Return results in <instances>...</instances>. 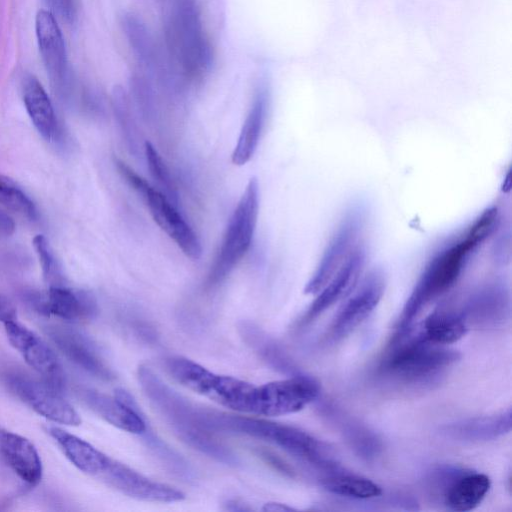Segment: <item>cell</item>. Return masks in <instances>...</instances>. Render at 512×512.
Masks as SVG:
<instances>
[{"instance_id":"1","label":"cell","mask_w":512,"mask_h":512,"mask_svg":"<svg viewBox=\"0 0 512 512\" xmlns=\"http://www.w3.org/2000/svg\"><path fill=\"white\" fill-rule=\"evenodd\" d=\"M496 221V208H487L475 219L462 238L430 262L403 308L397 332L408 329L426 305L453 287L469 255L493 232Z\"/></svg>"},{"instance_id":"2","label":"cell","mask_w":512,"mask_h":512,"mask_svg":"<svg viewBox=\"0 0 512 512\" xmlns=\"http://www.w3.org/2000/svg\"><path fill=\"white\" fill-rule=\"evenodd\" d=\"M169 61L185 81L201 80L213 63V49L203 26L198 0H169L164 13Z\"/></svg>"},{"instance_id":"3","label":"cell","mask_w":512,"mask_h":512,"mask_svg":"<svg viewBox=\"0 0 512 512\" xmlns=\"http://www.w3.org/2000/svg\"><path fill=\"white\" fill-rule=\"evenodd\" d=\"M206 426L209 430H228L268 441L319 468H336L331 452L323 442L292 426L214 412L207 413Z\"/></svg>"},{"instance_id":"4","label":"cell","mask_w":512,"mask_h":512,"mask_svg":"<svg viewBox=\"0 0 512 512\" xmlns=\"http://www.w3.org/2000/svg\"><path fill=\"white\" fill-rule=\"evenodd\" d=\"M459 359L456 350L414 336L397 333L382 364V371L410 384H428L441 376Z\"/></svg>"},{"instance_id":"5","label":"cell","mask_w":512,"mask_h":512,"mask_svg":"<svg viewBox=\"0 0 512 512\" xmlns=\"http://www.w3.org/2000/svg\"><path fill=\"white\" fill-rule=\"evenodd\" d=\"M169 374L182 386L233 411L254 415L257 386L238 378L209 371L180 356L166 360Z\"/></svg>"},{"instance_id":"6","label":"cell","mask_w":512,"mask_h":512,"mask_svg":"<svg viewBox=\"0 0 512 512\" xmlns=\"http://www.w3.org/2000/svg\"><path fill=\"white\" fill-rule=\"evenodd\" d=\"M259 211V184L255 177L247 183L226 227L220 247L210 267L207 284L221 283L251 247Z\"/></svg>"},{"instance_id":"7","label":"cell","mask_w":512,"mask_h":512,"mask_svg":"<svg viewBox=\"0 0 512 512\" xmlns=\"http://www.w3.org/2000/svg\"><path fill=\"white\" fill-rule=\"evenodd\" d=\"M319 383L311 377L295 375L257 386L255 416H283L297 413L315 401Z\"/></svg>"},{"instance_id":"8","label":"cell","mask_w":512,"mask_h":512,"mask_svg":"<svg viewBox=\"0 0 512 512\" xmlns=\"http://www.w3.org/2000/svg\"><path fill=\"white\" fill-rule=\"evenodd\" d=\"M364 214L359 208L346 212L329 239L323 255L310 280L305 286L306 294H317L361 244L359 237L364 227Z\"/></svg>"},{"instance_id":"9","label":"cell","mask_w":512,"mask_h":512,"mask_svg":"<svg viewBox=\"0 0 512 512\" xmlns=\"http://www.w3.org/2000/svg\"><path fill=\"white\" fill-rule=\"evenodd\" d=\"M10 390L25 404L43 417L59 424L77 426L81 418L63 398L59 390L46 381L21 373L6 377Z\"/></svg>"},{"instance_id":"10","label":"cell","mask_w":512,"mask_h":512,"mask_svg":"<svg viewBox=\"0 0 512 512\" xmlns=\"http://www.w3.org/2000/svg\"><path fill=\"white\" fill-rule=\"evenodd\" d=\"M145 200L155 223L188 258L198 260L202 254L201 242L173 202L146 182L137 191Z\"/></svg>"},{"instance_id":"11","label":"cell","mask_w":512,"mask_h":512,"mask_svg":"<svg viewBox=\"0 0 512 512\" xmlns=\"http://www.w3.org/2000/svg\"><path fill=\"white\" fill-rule=\"evenodd\" d=\"M97 478L122 494L138 500L173 503L185 498L179 489L151 480L111 457H108Z\"/></svg>"},{"instance_id":"12","label":"cell","mask_w":512,"mask_h":512,"mask_svg":"<svg viewBox=\"0 0 512 512\" xmlns=\"http://www.w3.org/2000/svg\"><path fill=\"white\" fill-rule=\"evenodd\" d=\"M385 291V278L373 271L346 300L335 315L329 330L333 340H341L353 332L375 310Z\"/></svg>"},{"instance_id":"13","label":"cell","mask_w":512,"mask_h":512,"mask_svg":"<svg viewBox=\"0 0 512 512\" xmlns=\"http://www.w3.org/2000/svg\"><path fill=\"white\" fill-rule=\"evenodd\" d=\"M7 338L19 351L26 363L42 376V379L61 390L65 374L53 350L34 332L16 320L4 324Z\"/></svg>"},{"instance_id":"14","label":"cell","mask_w":512,"mask_h":512,"mask_svg":"<svg viewBox=\"0 0 512 512\" xmlns=\"http://www.w3.org/2000/svg\"><path fill=\"white\" fill-rule=\"evenodd\" d=\"M39 50L47 73L55 87L64 93L68 77V61L61 30L47 10H40L35 19Z\"/></svg>"},{"instance_id":"15","label":"cell","mask_w":512,"mask_h":512,"mask_svg":"<svg viewBox=\"0 0 512 512\" xmlns=\"http://www.w3.org/2000/svg\"><path fill=\"white\" fill-rule=\"evenodd\" d=\"M27 300L37 312L64 320L86 318L95 310V301L91 295L64 285L51 286L45 294L30 292Z\"/></svg>"},{"instance_id":"16","label":"cell","mask_w":512,"mask_h":512,"mask_svg":"<svg viewBox=\"0 0 512 512\" xmlns=\"http://www.w3.org/2000/svg\"><path fill=\"white\" fill-rule=\"evenodd\" d=\"M46 331L52 342L70 361L95 377L104 380L112 378L110 369L86 336L63 326H50Z\"/></svg>"},{"instance_id":"17","label":"cell","mask_w":512,"mask_h":512,"mask_svg":"<svg viewBox=\"0 0 512 512\" xmlns=\"http://www.w3.org/2000/svg\"><path fill=\"white\" fill-rule=\"evenodd\" d=\"M365 257V248L360 244L317 293V297L302 318L303 324L310 323L345 296L357 280L364 266Z\"/></svg>"},{"instance_id":"18","label":"cell","mask_w":512,"mask_h":512,"mask_svg":"<svg viewBox=\"0 0 512 512\" xmlns=\"http://www.w3.org/2000/svg\"><path fill=\"white\" fill-rule=\"evenodd\" d=\"M84 399L93 411L111 425L132 434H141L146 431V424L126 391L117 390L112 397L88 390L85 392Z\"/></svg>"},{"instance_id":"19","label":"cell","mask_w":512,"mask_h":512,"mask_svg":"<svg viewBox=\"0 0 512 512\" xmlns=\"http://www.w3.org/2000/svg\"><path fill=\"white\" fill-rule=\"evenodd\" d=\"M0 455L8 467L29 486L42 479L43 467L35 446L25 437L0 429Z\"/></svg>"},{"instance_id":"20","label":"cell","mask_w":512,"mask_h":512,"mask_svg":"<svg viewBox=\"0 0 512 512\" xmlns=\"http://www.w3.org/2000/svg\"><path fill=\"white\" fill-rule=\"evenodd\" d=\"M267 103V92L260 88L253 98L233 149L231 155L233 164L244 165L253 157L264 126Z\"/></svg>"},{"instance_id":"21","label":"cell","mask_w":512,"mask_h":512,"mask_svg":"<svg viewBox=\"0 0 512 512\" xmlns=\"http://www.w3.org/2000/svg\"><path fill=\"white\" fill-rule=\"evenodd\" d=\"M22 95L28 115L38 132L47 140L57 137L58 127L52 103L38 79L27 74L22 81Z\"/></svg>"},{"instance_id":"22","label":"cell","mask_w":512,"mask_h":512,"mask_svg":"<svg viewBox=\"0 0 512 512\" xmlns=\"http://www.w3.org/2000/svg\"><path fill=\"white\" fill-rule=\"evenodd\" d=\"M511 409L497 414L456 421L443 429L453 438L465 441H487L498 438L511 430Z\"/></svg>"},{"instance_id":"23","label":"cell","mask_w":512,"mask_h":512,"mask_svg":"<svg viewBox=\"0 0 512 512\" xmlns=\"http://www.w3.org/2000/svg\"><path fill=\"white\" fill-rule=\"evenodd\" d=\"M48 432L76 468L97 478L109 456L85 440L59 427L50 426Z\"/></svg>"},{"instance_id":"24","label":"cell","mask_w":512,"mask_h":512,"mask_svg":"<svg viewBox=\"0 0 512 512\" xmlns=\"http://www.w3.org/2000/svg\"><path fill=\"white\" fill-rule=\"evenodd\" d=\"M491 487L488 475L463 472L446 489L443 498L446 506L457 512L475 509L481 504Z\"/></svg>"},{"instance_id":"25","label":"cell","mask_w":512,"mask_h":512,"mask_svg":"<svg viewBox=\"0 0 512 512\" xmlns=\"http://www.w3.org/2000/svg\"><path fill=\"white\" fill-rule=\"evenodd\" d=\"M467 330L468 324L461 313L439 310L423 321L419 332L434 344L448 345L459 341Z\"/></svg>"},{"instance_id":"26","label":"cell","mask_w":512,"mask_h":512,"mask_svg":"<svg viewBox=\"0 0 512 512\" xmlns=\"http://www.w3.org/2000/svg\"><path fill=\"white\" fill-rule=\"evenodd\" d=\"M322 486L328 492L353 499H371L382 494L381 487L374 481L355 474L331 472L322 479Z\"/></svg>"},{"instance_id":"27","label":"cell","mask_w":512,"mask_h":512,"mask_svg":"<svg viewBox=\"0 0 512 512\" xmlns=\"http://www.w3.org/2000/svg\"><path fill=\"white\" fill-rule=\"evenodd\" d=\"M505 296L498 289L490 288L480 292L471 300L467 312L461 313L464 319H473L477 323H491L505 312Z\"/></svg>"},{"instance_id":"28","label":"cell","mask_w":512,"mask_h":512,"mask_svg":"<svg viewBox=\"0 0 512 512\" xmlns=\"http://www.w3.org/2000/svg\"><path fill=\"white\" fill-rule=\"evenodd\" d=\"M0 204L29 220L35 221L38 212L31 199L11 181L0 176Z\"/></svg>"},{"instance_id":"29","label":"cell","mask_w":512,"mask_h":512,"mask_svg":"<svg viewBox=\"0 0 512 512\" xmlns=\"http://www.w3.org/2000/svg\"><path fill=\"white\" fill-rule=\"evenodd\" d=\"M34 248L38 255L45 281L51 286L63 285L57 261L43 235H37L33 239Z\"/></svg>"},{"instance_id":"30","label":"cell","mask_w":512,"mask_h":512,"mask_svg":"<svg viewBox=\"0 0 512 512\" xmlns=\"http://www.w3.org/2000/svg\"><path fill=\"white\" fill-rule=\"evenodd\" d=\"M144 150L147 164L152 177L158 182L160 186H162V188L165 189L167 195L170 197V200L172 201V198H175L176 194L174 183L172 181L168 167L164 163L158 151L150 142H145Z\"/></svg>"},{"instance_id":"31","label":"cell","mask_w":512,"mask_h":512,"mask_svg":"<svg viewBox=\"0 0 512 512\" xmlns=\"http://www.w3.org/2000/svg\"><path fill=\"white\" fill-rule=\"evenodd\" d=\"M48 6L63 19L72 21L76 16L75 0H45Z\"/></svg>"},{"instance_id":"32","label":"cell","mask_w":512,"mask_h":512,"mask_svg":"<svg viewBox=\"0 0 512 512\" xmlns=\"http://www.w3.org/2000/svg\"><path fill=\"white\" fill-rule=\"evenodd\" d=\"M16 320V310L13 304L0 294V322L3 324Z\"/></svg>"},{"instance_id":"33","label":"cell","mask_w":512,"mask_h":512,"mask_svg":"<svg viewBox=\"0 0 512 512\" xmlns=\"http://www.w3.org/2000/svg\"><path fill=\"white\" fill-rule=\"evenodd\" d=\"M15 223L13 219L0 210V236H9L14 232Z\"/></svg>"},{"instance_id":"34","label":"cell","mask_w":512,"mask_h":512,"mask_svg":"<svg viewBox=\"0 0 512 512\" xmlns=\"http://www.w3.org/2000/svg\"><path fill=\"white\" fill-rule=\"evenodd\" d=\"M262 510L263 511L283 512V511H293L295 509L290 506H287L285 504H282V503L268 502V503L264 504V506L262 507Z\"/></svg>"}]
</instances>
